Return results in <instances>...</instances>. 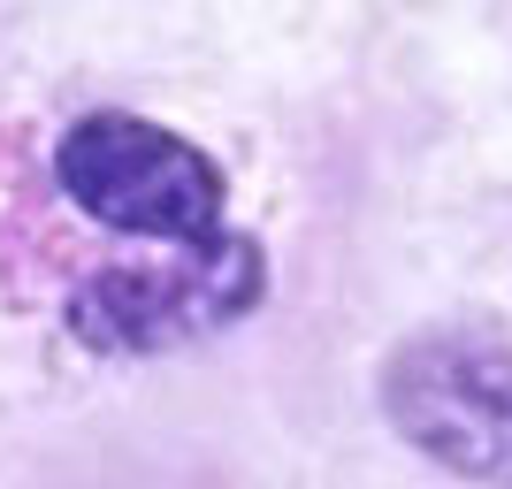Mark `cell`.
Returning <instances> with one entry per match:
<instances>
[{"mask_svg": "<svg viewBox=\"0 0 512 489\" xmlns=\"http://www.w3.org/2000/svg\"><path fill=\"white\" fill-rule=\"evenodd\" d=\"M54 184L69 207H85L115 237H153V245H207L222 237L230 176L214 153H199L184 130L130 115V107H92L54 146Z\"/></svg>", "mask_w": 512, "mask_h": 489, "instance_id": "1", "label": "cell"}, {"mask_svg": "<svg viewBox=\"0 0 512 489\" xmlns=\"http://www.w3.org/2000/svg\"><path fill=\"white\" fill-rule=\"evenodd\" d=\"M268 291V253L260 237L222 230L207 245H153L138 260H107L92 268L77 291H69L62 321L85 352H176V344H199L214 329L245 321Z\"/></svg>", "mask_w": 512, "mask_h": 489, "instance_id": "2", "label": "cell"}, {"mask_svg": "<svg viewBox=\"0 0 512 489\" xmlns=\"http://www.w3.org/2000/svg\"><path fill=\"white\" fill-rule=\"evenodd\" d=\"M383 413L413 451L467 482L512 489V337L421 329L383 360Z\"/></svg>", "mask_w": 512, "mask_h": 489, "instance_id": "3", "label": "cell"}]
</instances>
